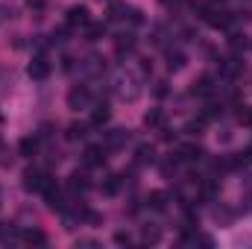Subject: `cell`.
Here are the masks:
<instances>
[{
	"instance_id": "cell-1",
	"label": "cell",
	"mask_w": 252,
	"mask_h": 249,
	"mask_svg": "<svg viewBox=\"0 0 252 249\" xmlns=\"http://www.w3.org/2000/svg\"><path fill=\"white\" fill-rule=\"evenodd\" d=\"M88 9L85 6H70L67 9V27H88Z\"/></svg>"
},
{
	"instance_id": "cell-2",
	"label": "cell",
	"mask_w": 252,
	"mask_h": 249,
	"mask_svg": "<svg viewBox=\"0 0 252 249\" xmlns=\"http://www.w3.org/2000/svg\"><path fill=\"white\" fill-rule=\"evenodd\" d=\"M27 73H30V79H47L50 76V62L47 59H32Z\"/></svg>"
},
{
	"instance_id": "cell-3",
	"label": "cell",
	"mask_w": 252,
	"mask_h": 249,
	"mask_svg": "<svg viewBox=\"0 0 252 249\" xmlns=\"http://www.w3.org/2000/svg\"><path fill=\"white\" fill-rule=\"evenodd\" d=\"M67 103H70V109H85V106L91 103L88 88H73V91L67 94Z\"/></svg>"
},
{
	"instance_id": "cell-4",
	"label": "cell",
	"mask_w": 252,
	"mask_h": 249,
	"mask_svg": "<svg viewBox=\"0 0 252 249\" xmlns=\"http://www.w3.org/2000/svg\"><path fill=\"white\" fill-rule=\"evenodd\" d=\"M44 182H47V176L38 173V170H27V173H24V187H27V190H41Z\"/></svg>"
},
{
	"instance_id": "cell-5",
	"label": "cell",
	"mask_w": 252,
	"mask_h": 249,
	"mask_svg": "<svg viewBox=\"0 0 252 249\" xmlns=\"http://www.w3.org/2000/svg\"><path fill=\"white\" fill-rule=\"evenodd\" d=\"M147 205H150L153 211H164V208H167V193H164V190H153V193L147 196Z\"/></svg>"
},
{
	"instance_id": "cell-6",
	"label": "cell",
	"mask_w": 252,
	"mask_h": 249,
	"mask_svg": "<svg viewBox=\"0 0 252 249\" xmlns=\"http://www.w3.org/2000/svg\"><path fill=\"white\" fill-rule=\"evenodd\" d=\"M103 158H106V156H103L100 147H88V150H85V164H88V167H100Z\"/></svg>"
},
{
	"instance_id": "cell-7",
	"label": "cell",
	"mask_w": 252,
	"mask_h": 249,
	"mask_svg": "<svg viewBox=\"0 0 252 249\" xmlns=\"http://www.w3.org/2000/svg\"><path fill=\"white\" fill-rule=\"evenodd\" d=\"M179 158L182 161H199L202 158V150L193 147V144H185V147H179Z\"/></svg>"
},
{
	"instance_id": "cell-8",
	"label": "cell",
	"mask_w": 252,
	"mask_h": 249,
	"mask_svg": "<svg viewBox=\"0 0 252 249\" xmlns=\"http://www.w3.org/2000/svg\"><path fill=\"white\" fill-rule=\"evenodd\" d=\"M214 91V85H211V79L208 76H199L196 82H193V94H199V97H208Z\"/></svg>"
},
{
	"instance_id": "cell-9",
	"label": "cell",
	"mask_w": 252,
	"mask_h": 249,
	"mask_svg": "<svg viewBox=\"0 0 252 249\" xmlns=\"http://www.w3.org/2000/svg\"><path fill=\"white\" fill-rule=\"evenodd\" d=\"M109 12H112V18H115V21H121V18H126V15L132 18V12H135V9H132V6H126V3H112V9H109Z\"/></svg>"
},
{
	"instance_id": "cell-10",
	"label": "cell",
	"mask_w": 252,
	"mask_h": 249,
	"mask_svg": "<svg viewBox=\"0 0 252 249\" xmlns=\"http://www.w3.org/2000/svg\"><path fill=\"white\" fill-rule=\"evenodd\" d=\"M109 115H112V112H109V106L103 103V106H97V109H94V115H91V121H94L97 126H103L106 121H109Z\"/></svg>"
},
{
	"instance_id": "cell-11",
	"label": "cell",
	"mask_w": 252,
	"mask_h": 249,
	"mask_svg": "<svg viewBox=\"0 0 252 249\" xmlns=\"http://www.w3.org/2000/svg\"><path fill=\"white\" fill-rule=\"evenodd\" d=\"M24 241H27V244H47V235H44L41 229H30V232L24 235Z\"/></svg>"
},
{
	"instance_id": "cell-12",
	"label": "cell",
	"mask_w": 252,
	"mask_h": 249,
	"mask_svg": "<svg viewBox=\"0 0 252 249\" xmlns=\"http://www.w3.org/2000/svg\"><path fill=\"white\" fill-rule=\"evenodd\" d=\"M35 150H38V141L35 138H24L21 141V156H35Z\"/></svg>"
},
{
	"instance_id": "cell-13",
	"label": "cell",
	"mask_w": 252,
	"mask_h": 249,
	"mask_svg": "<svg viewBox=\"0 0 252 249\" xmlns=\"http://www.w3.org/2000/svg\"><path fill=\"white\" fill-rule=\"evenodd\" d=\"M18 238H21V235H18V229H15V226H9V229L3 226V229H0V241H3V244H15Z\"/></svg>"
},
{
	"instance_id": "cell-14",
	"label": "cell",
	"mask_w": 252,
	"mask_h": 249,
	"mask_svg": "<svg viewBox=\"0 0 252 249\" xmlns=\"http://www.w3.org/2000/svg\"><path fill=\"white\" fill-rule=\"evenodd\" d=\"M124 141H129V132H124V129H115V132L109 135V147H121Z\"/></svg>"
},
{
	"instance_id": "cell-15",
	"label": "cell",
	"mask_w": 252,
	"mask_h": 249,
	"mask_svg": "<svg viewBox=\"0 0 252 249\" xmlns=\"http://www.w3.org/2000/svg\"><path fill=\"white\" fill-rule=\"evenodd\" d=\"M167 67H170V70H182V67H185V56H182V53H170V56H167Z\"/></svg>"
},
{
	"instance_id": "cell-16",
	"label": "cell",
	"mask_w": 252,
	"mask_h": 249,
	"mask_svg": "<svg viewBox=\"0 0 252 249\" xmlns=\"http://www.w3.org/2000/svg\"><path fill=\"white\" fill-rule=\"evenodd\" d=\"M103 32H106V27H103V24H88V38H91V41H97Z\"/></svg>"
},
{
	"instance_id": "cell-17",
	"label": "cell",
	"mask_w": 252,
	"mask_h": 249,
	"mask_svg": "<svg viewBox=\"0 0 252 249\" xmlns=\"http://www.w3.org/2000/svg\"><path fill=\"white\" fill-rule=\"evenodd\" d=\"M70 187H73V190H85V187H88L85 176H82V173H73V176H70Z\"/></svg>"
},
{
	"instance_id": "cell-18",
	"label": "cell",
	"mask_w": 252,
	"mask_h": 249,
	"mask_svg": "<svg viewBox=\"0 0 252 249\" xmlns=\"http://www.w3.org/2000/svg\"><path fill=\"white\" fill-rule=\"evenodd\" d=\"M118 187H121V176H109L106 185H103V190H106V193H118Z\"/></svg>"
},
{
	"instance_id": "cell-19",
	"label": "cell",
	"mask_w": 252,
	"mask_h": 249,
	"mask_svg": "<svg viewBox=\"0 0 252 249\" xmlns=\"http://www.w3.org/2000/svg\"><path fill=\"white\" fill-rule=\"evenodd\" d=\"M82 135H85V126H82V124L67 126V138H73V141H76V138H82Z\"/></svg>"
},
{
	"instance_id": "cell-20",
	"label": "cell",
	"mask_w": 252,
	"mask_h": 249,
	"mask_svg": "<svg viewBox=\"0 0 252 249\" xmlns=\"http://www.w3.org/2000/svg\"><path fill=\"white\" fill-rule=\"evenodd\" d=\"M144 121H147V126H158V124H161V112L156 109V112H150V115H147Z\"/></svg>"
},
{
	"instance_id": "cell-21",
	"label": "cell",
	"mask_w": 252,
	"mask_h": 249,
	"mask_svg": "<svg viewBox=\"0 0 252 249\" xmlns=\"http://www.w3.org/2000/svg\"><path fill=\"white\" fill-rule=\"evenodd\" d=\"M138 158H141V161H153V150H150V147H141V150H138Z\"/></svg>"
},
{
	"instance_id": "cell-22",
	"label": "cell",
	"mask_w": 252,
	"mask_h": 249,
	"mask_svg": "<svg viewBox=\"0 0 252 249\" xmlns=\"http://www.w3.org/2000/svg\"><path fill=\"white\" fill-rule=\"evenodd\" d=\"M144 241H153V244H156V241H158V232H156V229H147V232H144Z\"/></svg>"
},
{
	"instance_id": "cell-23",
	"label": "cell",
	"mask_w": 252,
	"mask_h": 249,
	"mask_svg": "<svg viewBox=\"0 0 252 249\" xmlns=\"http://www.w3.org/2000/svg\"><path fill=\"white\" fill-rule=\"evenodd\" d=\"M27 6L35 9V12H41V9H44V0H27Z\"/></svg>"
},
{
	"instance_id": "cell-24",
	"label": "cell",
	"mask_w": 252,
	"mask_h": 249,
	"mask_svg": "<svg viewBox=\"0 0 252 249\" xmlns=\"http://www.w3.org/2000/svg\"><path fill=\"white\" fill-rule=\"evenodd\" d=\"M115 241H118V244H129V235H124V232H118V235H115Z\"/></svg>"
},
{
	"instance_id": "cell-25",
	"label": "cell",
	"mask_w": 252,
	"mask_h": 249,
	"mask_svg": "<svg viewBox=\"0 0 252 249\" xmlns=\"http://www.w3.org/2000/svg\"><path fill=\"white\" fill-rule=\"evenodd\" d=\"M244 161H252V147L247 150V153H244Z\"/></svg>"
}]
</instances>
